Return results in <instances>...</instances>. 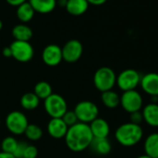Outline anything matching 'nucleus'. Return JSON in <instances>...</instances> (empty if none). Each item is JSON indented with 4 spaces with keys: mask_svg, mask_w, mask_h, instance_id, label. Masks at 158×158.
Returning a JSON list of instances; mask_svg holds the SVG:
<instances>
[{
    "mask_svg": "<svg viewBox=\"0 0 158 158\" xmlns=\"http://www.w3.org/2000/svg\"><path fill=\"white\" fill-rule=\"evenodd\" d=\"M64 140L67 147L71 151L79 153L90 146L93 141V135L88 124L77 122L68 128Z\"/></svg>",
    "mask_w": 158,
    "mask_h": 158,
    "instance_id": "nucleus-1",
    "label": "nucleus"
},
{
    "mask_svg": "<svg viewBox=\"0 0 158 158\" xmlns=\"http://www.w3.org/2000/svg\"><path fill=\"white\" fill-rule=\"evenodd\" d=\"M0 123H1V119H0Z\"/></svg>",
    "mask_w": 158,
    "mask_h": 158,
    "instance_id": "nucleus-38",
    "label": "nucleus"
},
{
    "mask_svg": "<svg viewBox=\"0 0 158 158\" xmlns=\"http://www.w3.org/2000/svg\"><path fill=\"white\" fill-rule=\"evenodd\" d=\"M68 131V126L64 123L61 118H51L47 124V132L54 139H62L65 137Z\"/></svg>",
    "mask_w": 158,
    "mask_h": 158,
    "instance_id": "nucleus-13",
    "label": "nucleus"
},
{
    "mask_svg": "<svg viewBox=\"0 0 158 158\" xmlns=\"http://www.w3.org/2000/svg\"><path fill=\"white\" fill-rule=\"evenodd\" d=\"M2 28H3V22H2V20L0 19V31L2 30Z\"/></svg>",
    "mask_w": 158,
    "mask_h": 158,
    "instance_id": "nucleus-37",
    "label": "nucleus"
},
{
    "mask_svg": "<svg viewBox=\"0 0 158 158\" xmlns=\"http://www.w3.org/2000/svg\"><path fill=\"white\" fill-rule=\"evenodd\" d=\"M136 158H152V157H150V156H148L147 155H142V156H138V157H136Z\"/></svg>",
    "mask_w": 158,
    "mask_h": 158,
    "instance_id": "nucleus-36",
    "label": "nucleus"
},
{
    "mask_svg": "<svg viewBox=\"0 0 158 158\" xmlns=\"http://www.w3.org/2000/svg\"><path fill=\"white\" fill-rule=\"evenodd\" d=\"M88 125L93 138H108L110 134V125L104 118L98 117Z\"/></svg>",
    "mask_w": 158,
    "mask_h": 158,
    "instance_id": "nucleus-14",
    "label": "nucleus"
},
{
    "mask_svg": "<svg viewBox=\"0 0 158 158\" xmlns=\"http://www.w3.org/2000/svg\"><path fill=\"white\" fill-rule=\"evenodd\" d=\"M61 118L64 121V123L68 126V128L71 127V126H73V125H74V124H76L78 122L77 117H76L75 113L74 112V110L73 111L67 110L65 112V114L61 117Z\"/></svg>",
    "mask_w": 158,
    "mask_h": 158,
    "instance_id": "nucleus-27",
    "label": "nucleus"
},
{
    "mask_svg": "<svg viewBox=\"0 0 158 158\" xmlns=\"http://www.w3.org/2000/svg\"><path fill=\"white\" fill-rule=\"evenodd\" d=\"M40 99L34 93H26L20 98V106L25 110H34L38 107Z\"/></svg>",
    "mask_w": 158,
    "mask_h": 158,
    "instance_id": "nucleus-23",
    "label": "nucleus"
},
{
    "mask_svg": "<svg viewBox=\"0 0 158 158\" xmlns=\"http://www.w3.org/2000/svg\"><path fill=\"white\" fill-rule=\"evenodd\" d=\"M17 144H18V141L14 137L7 136L1 143L2 152L13 155V153H14V151H15V149L17 147Z\"/></svg>",
    "mask_w": 158,
    "mask_h": 158,
    "instance_id": "nucleus-26",
    "label": "nucleus"
},
{
    "mask_svg": "<svg viewBox=\"0 0 158 158\" xmlns=\"http://www.w3.org/2000/svg\"><path fill=\"white\" fill-rule=\"evenodd\" d=\"M2 54L5 57H12V54H11V50L9 46H7L3 49Z\"/></svg>",
    "mask_w": 158,
    "mask_h": 158,
    "instance_id": "nucleus-32",
    "label": "nucleus"
},
{
    "mask_svg": "<svg viewBox=\"0 0 158 158\" xmlns=\"http://www.w3.org/2000/svg\"><path fill=\"white\" fill-rule=\"evenodd\" d=\"M74 112L75 113L78 122L89 124L99 116V108L97 105L91 101H81L79 102L74 109Z\"/></svg>",
    "mask_w": 158,
    "mask_h": 158,
    "instance_id": "nucleus-7",
    "label": "nucleus"
},
{
    "mask_svg": "<svg viewBox=\"0 0 158 158\" xmlns=\"http://www.w3.org/2000/svg\"><path fill=\"white\" fill-rule=\"evenodd\" d=\"M89 147L94 153L100 156H106L112 151V144L108 138H93Z\"/></svg>",
    "mask_w": 158,
    "mask_h": 158,
    "instance_id": "nucleus-17",
    "label": "nucleus"
},
{
    "mask_svg": "<svg viewBox=\"0 0 158 158\" xmlns=\"http://www.w3.org/2000/svg\"><path fill=\"white\" fill-rule=\"evenodd\" d=\"M61 54L62 60L68 63H74L80 59L83 54V45L78 40H70L61 48Z\"/></svg>",
    "mask_w": 158,
    "mask_h": 158,
    "instance_id": "nucleus-10",
    "label": "nucleus"
},
{
    "mask_svg": "<svg viewBox=\"0 0 158 158\" xmlns=\"http://www.w3.org/2000/svg\"><path fill=\"white\" fill-rule=\"evenodd\" d=\"M142 75L133 69H128L119 73L116 76V85L118 88L123 91H130L136 90V88L140 85Z\"/></svg>",
    "mask_w": 158,
    "mask_h": 158,
    "instance_id": "nucleus-6",
    "label": "nucleus"
},
{
    "mask_svg": "<svg viewBox=\"0 0 158 158\" xmlns=\"http://www.w3.org/2000/svg\"><path fill=\"white\" fill-rule=\"evenodd\" d=\"M12 36L16 41H25L29 42L33 37L32 29L24 23L18 24L12 29Z\"/></svg>",
    "mask_w": 158,
    "mask_h": 158,
    "instance_id": "nucleus-20",
    "label": "nucleus"
},
{
    "mask_svg": "<svg viewBox=\"0 0 158 158\" xmlns=\"http://www.w3.org/2000/svg\"><path fill=\"white\" fill-rule=\"evenodd\" d=\"M140 86L144 93L152 95H158V73L149 72L142 76Z\"/></svg>",
    "mask_w": 158,
    "mask_h": 158,
    "instance_id": "nucleus-12",
    "label": "nucleus"
},
{
    "mask_svg": "<svg viewBox=\"0 0 158 158\" xmlns=\"http://www.w3.org/2000/svg\"><path fill=\"white\" fill-rule=\"evenodd\" d=\"M88 6L87 0H67L65 8L72 16H81L87 12Z\"/></svg>",
    "mask_w": 158,
    "mask_h": 158,
    "instance_id": "nucleus-16",
    "label": "nucleus"
},
{
    "mask_svg": "<svg viewBox=\"0 0 158 158\" xmlns=\"http://www.w3.org/2000/svg\"><path fill=\"white\" fill-rule=\"evenodd\" d=\"M151 103L158 104V95H152L151 96Z\"/></svg>",
    "mask_w": 158,
    "mask_h": 158,
    "instance_id": "nucleus-35",
    "label": "nucleus"
},
{
    "mask_svg": "<svg viewBox=\"0 0 158 158\" xmlns=\"http://www.w3.org/2000/svg\"><path fill=\"white\" fill-rule=\"evenodd\" d=\"M119 144L125 147H132L138 144L143 137V130L141 125L131 122L120 125L115 133Z\"/></svg>",
    "mask_w": 158,
    "mask_h": 158,
    "instance_id": "nucleus-2",
    "label": "nucleus"
},
{
    "mask_svg": "<svg viewBox=\"0 0 158 158\" xmlns=\"http://www.w3.org/2000/svg\"><path fill=\"white\" fill-rule=\"evenodd\" d=\"M143 149L145 155L152 158L158 157V132L149 134L144 142Z\"/></svg>",
    "mask_w": 158,
    "mask_h": 158,
    "instance_id": "nucleus-19",
    "label": "nucleus"
},
{
    "mask_svg": "<svg viewBox=\"0 0 158 158\" xmlns=\"http://www.w3.org/2000/svg\"><path fill=\"white\" fill-rule=\"evenodd\" d=\"M44 107L51 118H61L68 110L65 99L58 94H52L46 98L44 100Z\"/></svg>",
    "mask_w": 158,
    "mask_h": 158,
    "instance_id": "nucleus-4",
    "label": "nucleus"
},
{
    "mask_svg": "<svg viewBox=\"0 0 158 158\" xmlns=\"http://www.w3.org/2000/svg\"><path fill=\"white\" fill-rule=\"evenodd\" d=\"M142 121H143V116H142V113L141 110L136 111V112H132L129 114V122L141 125Z\"/></svg>",
    "mask_w": 158,
    "mask_h": 158,
    "instance_id": "nucleus-30",
    "label": "nucleus"
},
{
    "mask_svg": "<svg viewBox=\"0 0 158 158\" xmlns=\"http://www.w3.org/2000/svg\"><path fill=\"white\" fill-rule=\"evenodd\" d=\"M7 4H9L12 6H19L20 5L27 2L28 0H6Z\"/></svg>",
    "mask_w": 158,
    "mask_h": 158,
    "instance_id": "nucleus-31",
    "label": "nucleus"
},
{
    "mask_svg": "<svg viewBox=\"0 0 158 158\" xmlns=\"http://www.w3.org/2000/svg\"><path fill=\"white\" fill-rule=\"evenodd\" d=\"M93 83L97 90L103 93L113 90L116 84V74L109 67L98 69L93 77Z\"/></svg>",
    "mask_w": 158,
    "mask_h": 158,
    "instance_id": "nucleus-3",
    "label": "nucleus"
},
{
    "mask_svg": "<svg viewBox=\"0 0 158 158\" xmlns=\"http://www.w3.org/2000/svg\"><path fill=\"white\" fill-rule=\"evenodd\" d=\"M142 113L143 116V121L151 127L158 128V104L150 103L146 105Z\"/></svg>",
    "mask_w": 158,
    "mask_h": 158,
    "instance_id": "nucleus-15",
    "label": "nucleus"
},
{
    "mask_svg": "<svg viewBox=\"0 0 158 158\" xmlns=\"http://www.w3.org/2000/svg\"><path fill=\"white\" fill-rule=\"evenodd\" d=\"M34 94L39 98L45 100L50 94H52V88L51 85L47 81H39L35 84L34 88Z\"/></svg>",
    "mask_w": 158,
    "mask_h": 158,
    "instance_id": "nucleus-24",
    "label": "nucleus"
},
{
    "mask_svg": "<svg viewBox=\"0 0 158 158\" xmlns=\"http://www.w3.org/2000/svg\"><path fill=\"white\" fill-rule=\"evenodd\" d=\"M12 57L19 62H29L34 57V48L29 42L25 41H14L9 45Z\"/></svg>",
    "mask_w": 158,
    "mask_h": 158,
    "instance_id": "nucleus-9",
    "label": "nucleus"
},
{
    "mask_svg": "<svg viewBox=\"0 0 158 158\" xmlns=\"http://www.w3.org/2000/svg\"><path fill=\"white\" fill-rule=\"evenodd\" d=\"M35 12L47 14L53 11L57 6V0H28Z\"/></svg>",
    "mask_w": 158,
    "mask_h": 158,
    "instance_id": "nucleus-18",
    "label": "nucleus"
},
{
    "mask_svg": "<svg viewBox=\"0 0 158 158\" xmlns=\"http://www.w3.org/2000/svg\"><path fill=\"white\" fill-rule=\"evenodd\" d=\"M28 145V143L26 142H18L17 147L13 153V156H15V158H22L23 156V153L25 151L26 146Z\"/></svg>",
    "mask_w": 158,
    "mask_h": 158,
    "instance_id": "nucleus-29",
    "label": "nucleus"
},
{
    "mask_svg": "<svg viewBox=\"0 0 158 158\" xmlns=\"http://www.w3.org/2000/svg\"><path fill=\"white\" fill-rule=\"evenodd\" d=\"M25 136L27 137L28 140L35 142L38 141L42 138L43 136V131L42 129L35 124H29L24 131Z\"/></svg>",
    "mask_w": 158,
    "mask_h": 158,
    "instance_id": "nucleus-25",
    "label": "nucleus"
},
{
    "mask_svg": "<svg viewBox=\"0 0 158 158\" xmlns=\"http://www.w3.org/2000/svg\"><path fill=\"white\" fill-rule=\"evenodd\" d=\"M88 2V4L90 5H94V6H101L103 5L104 3H106L107 0H87Z\"/></svg>",
    "mask_w": 158,
    "mask_h": 158,
    "instance_id": "nucleus-33",
    "label": "nucleus"
},
{
    "mask_svg": "<svg viewBox=\"0 0 158 158\" xmlns=\"http://www.w3.org/2000/svg\"><path fill=\"white\" fill-rule=\"evenodd\" d=\"M38 156V149L32 144H28L23 153V158H36Z\"/></svg>",
    "mask_w": 158,
    "mask_h": 158,
    "instance_id": "nucleus-28",
    "label": "nucleus"
},
{
    "mask_svg": "<svg viewBox=\"0 0 158 158\" xmlns=\"http://www.w3.org/2000/svg\"><path fill=\"white\" fill-rule=\"evenodd\" d=\"M102 102L107 108L114 109L120 105V96L113 90L106 91L102 93Z\"/></svg>",
    "mask_w": 158,
    "mask_h": 158,
    "instance_id": "nucleus-22",
    "label": "nucleus"
},
{
    "mask_svg": "<svg viewBox=\"0 0 158 158\" xmlns=\"http://www.w3.org/2000/svg\"><path fill=\"white\" fill-rule=\"evenodd\" d=\"M157 158H158V157H157Z\"/></svg>",
    "mask_w": 158,
    "mask_h": 158,
    "instance_id": "nucleus-40",
    "label": "nucleus"
},
{
    "mask_svg": "<svg viewBox=\"0 0 158 158\" xmlns=\"http://www.w3.org/2000/svg\"><path fill=\"white\" fill-rule=\"evenodd\" d=\"M6 127L9 132L14 135H21L24 133L29 125L27 117L20 111H12L8 113L5 120Z\"/></svg>",
    "mask_w": 158,
    "mask_h": 158,
    "instance_id": "nucleus-5",
    "label": "nucleus"
},
{
    "mask_svg": "<svg viewBox=\"0 0 158 158\" xmlns=\"http://www.w3.org/2000/svg\"><path fill=\"white\" fill-rule=\"evenodd\" d=\"M0 158H15V156L11 154H7L5 152H0Z\"/></svg>",
    "mask_w": 158,
    "mask_h": 158,
    "instance_id": "nucleus-34",
    "label": "nucleus"
},
{
    "mask_svg": "<svg viewBox=\"0 0 158 158\" xmlns=\"http://www.w3.org/2000/svg\"><path fill=\"white\" fill-rule=\"evenodd\" d=\"M22 158H23V157H22Z\"/></svg>",
    "mask_w": 158,
    "mask_h": 158,
    "instance_id": "nucleus-39",
    "label": "nucleus"
},
{
    "mask_svg": "<svg viewBox=\"0 0 158 158\" xmlns=\"http://www.w3.org/2000/svg\"><path fill=\"white\" fill-rule=\"evenodd\" d=\"M120 106L126 112L129 114L140 111L143 106L142 96L136 90L123 92L122 95L120 96Z\"/></svg>",
    "mask_w": 158,
    "mask_h": 158,
    "instance_id": "nucleus-8",
    "label": "nucleus"
},
{
    "mask_svg": "<svg viewBox=\"0 0 158 158\" xmlns=\"http://www.w3.org/2000/svg\"><path fill=\"white\" fill-rule=\"evenodd\" d=\"M42 60L47 66H58L62 61L61 48L53 44L47 45L42 52Z\"/></svg>",
    "mask_w": 158,
    "mask_h": 158,
    "instance_id": "nucleus-11",
    "label": "nucleus"
},
{
    "mask_svg": "<svg viewBox=\"0 0 158 158\" xmlns=\"http://www.w3.org/2000/svg\"><path fill=\"white\" fill-rule=\"evenodd\" d=\"M35 11L34 10L33 6L30 5V3L27 1L21 5H20L19 6H17V17L18 19L22 22V23H26L29 22L30 20H32V19L34 16Z\"/></svg>",
    "mask_w": 158,
    "mask_h": 158,
    "instance_id": "nucleus-21",
    "label": "nucleus"
}]
</instances>
